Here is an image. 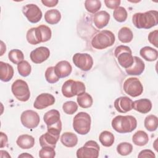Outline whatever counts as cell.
<instances>
[{"instance_id": "cell-3", "label": "cell", "mask_w": 158, "mask_h": 158, "mask_svg": "<svg viewBox=\"0 0 158 158\" xmlns=\"http://www.w3.org/2000/svg\"><path fill=\"white\" fill-rule=\"evenodd\" d=\"M115 41L114 34L109 30H101L94 35L91 43L96 49H104L114 44Z\"/></svg>"}, {"instance_id": "cell-44", "label": "cell", "mask_w": 158, "mask_h": 158, "mask_svg": "<svg viewBox=\"0 0 158 158\" xmlns=\"http://www.w3.org/2000/svg\"><path fill=\"white\" fill-rule=\"evenodd\" d=\"M138 157L139 158H144V157H150V158H155L156 155L150 149H144L139 152Z\"/></svg>"}, {"instance_id": "cell-19", "label": "cell", "mask_w": 158, "mask_h": 158, "mask_svg": "<svg viewBox=\"0 0 158 158\" xmlns=\"http://www.w3.org/2000/svg\"><path fill=\"white\" fill-rule=\"evenodd\" d=\"M54 71L59 78H65L71 73L72 67L68 61L61 60L57 62L54 67Z\"/></svg>"}, {"instance_id": "cell-43", "label": "cell", "mask_w": 158, "mask_h": 158, "mask_svg": "<svg viewBox=\"0 0 158 158\" xmlns=\"http://www.w3.org/2000/svg\"><path fill=\"white\" fill-rule=\"evenodd\" d=\"M104 2L106 7L111 9H115L116 8L119 7V5L121 2L120 0H105Z\"/></svg>"}, {"instance_id": "cell-36", "label": "cell", "mask_w": 158, "mask_h": 158, "mask_svg": "<svg viewBox=\"0 0 158 158\" xmlns=\"http://www.w3.org/2000/svg\"><path fill=\"white\" fill-rule=\"evenodd\" d=\"M17 70L22 77L28 76L31 71V67L27 60H23L17 64Z\"/></svg>"}, {"instance_id": "cell-24", "label": "cell", "mask_w": 158, "mask_h": 158, "mask_svg": "<svg viewBox=\"0 0 158 158\" xmlns=\"http://www.w3.org/2000/svg\"><path fill=\"white\" fill-rule=\"evenodd\" d=\"M16 143L22 149H30L35 145V138L27 134L22 135L17 138Z\"/></svg>"}, {"instance_id": "cell-1", "label": "cell", "mask_w": 158, "mask_h": 158, "mask_svg": "<svg viewBox=\"0 0 158 158\" xmlns=\"http://www.w3.org/2000/svg\"><path fill=\"white\" fill-rule=\"evenodd\" d=\"M132 22L137 28H151L158 23V12L157 10H149L144 13H135L132 17Z\"/></svg>"}, {"instance_id": "cell-38", "label": "cell", "mask_w": 158, "mask_h": 158, "mask_svg": "<svg viewBox=\"0 0 158 158\" xmlns=\"http://www.w3.org/2000/svg\"><path fill=\"white\" fill-rule=\"evenodd\" d=\"M45 78L49 83H55L57 82L59 78L57 76L54 71V67H49L45 71Z\"/></svg>"}, {"instance_id": "cell-17", "label": "cell", "mask_w": 158, "mask_h": 158, "mask_svg": "<svg viewBox=\"0 0 158 158\" xmlns=\"http://www.w3.org/2000/svg\"><path fill=\"white\" fill-rule=\"evenodd\" d=\"M59 135H60L47 131L44 134L42 135L39 138L40 146L41 147H49L55 148L56 143L59 139Z\"/></svg>"}, {"instance_id": "cell-8", "label": "cell", "mask_w": 158, "mask_h": 158, "mask_svg": "<svg viewBox=\"0 0 158 158\" xmlns=\"http://www.w3.org/2000/svg\"><path fill=\"white\" fill-rule=\"evenodd\" d=\"M11 91L15 98L22 102L27 101L30 97V91L27 83L19 79L13 82L11 86Z\"/></svg>"}, {"instance_id": "cell-45", "label": "cell", "mask_w": 158, "mask_h": 158, "mask_svg": "<svg viewBox=\"0 0 158 158\" xmlns=\"http://www.w3.org/2000/svg\"><path fill=\"white\" fill-rule=\"evenodd\" d=\"M57 0H42L41 2L44 4V6L48 7H52L56 6L58 3Z\"/></svg>"}, {"instance_id": "cell-32", "label": "cell", "mask_w": 158, "mask_h": 158, "mask_svg": "<svg viewBox=\"0 0 158 158\" xmlns=\"http://www.w3.org/2000/svg\"><path fill=\"white\" fill-rule=\"evenodd\" d=\"M144 125L145 128L149 131H156L158 126V118L157 116L151 114L146 117Z\"/></svg>"}, {"instance_id": "cell-41", "label": "cell", "mask_w": 158, "mask_h": 158, "mask_svg": "<svg viewBox=\"0 0 158 158\" xmlns=\"http://www.w3.org/2000/svg\"><path fill=\"white\" fill-rule=\"evenodd\" d=\"M35 27L31 28L30 29H29L27 32V35H26V38L27 41L33 45H35L37 44H39L36 38V35H35Z\"/></svg>"}, {"instance_id": "cell-34", "label": "cell", "mask_w": 158, "mask_h": 158, "mask_svg": "<svg viewBox=\"0 0 158 158\" xmlns=\"http://www.w3.org/2000/svg\"><path fill=\"white\" fill-rule=\"evenodd\" d=\"M8 57L12 63L15 64H19L20 62L23 60L24 55L22 51L17 49H14L9 51L8 54Z\"/></svg>"}, {"instance_id": "cell-5", "label": "cell", "mask_w": 158, "mask_h": 158, "mask_svg": "<svg viewBox=\"0 0 158 158\" xmlns=\"http://www.w3.org/2000/svg\"><path fill=\"white\" fill-rule=\"evenodd\" d=\"M91 123L90 115L86 112H80L75 115L73 119V128L77 133L86 135L90 131Z\"/></svg>"}, {"instance_id": "cell-30", "label": "cell", "mask_w": 158, "mask_h": 158, "mask_svg": "<svg viewBox=\"0 0 158 158\" xmlns=\"http://www.w3.org/2000/svg\"><path fill=\"white\" fill-rule=\"evenodd\" d=\"M133 38V34L130 28L123 27L120 29L118 32V38L120 41L123 43L131 42Z\"/></svg>"}, {"instance_id": "cell-2", "label": "cell", "mask_w": 158, "mask_h": 158, "mask_svg": "<svg viewBox=\"0 0 158 158\" xmlns=\"http://www.w3.org/2000/svg\"><path fill=\"white\" fill-rule=\"evenodd\" d=\"M111 125L117 132L127 133L136 128L137 120L132 115H117L112 120Z\"/></svg>"}, {"instance_id": "cell-12", "label": "cell", "mask_w": 158, "mask_h": 158, "mask_svg": "<svg viewBox=\"0 0 158 158\" xmlns=\"http://www.w3.org/2000/svg\"><path fill=\"white\" fill-rule=\"evenodd\" d=\"M72 60L76 67L83 71H88L93 65L92 57L87 53H76L73 56Z\"/></svg>"}, {"instance_id": "cell-46", "label": "cell", "mask_w": 158, "mask_h": 158, "mask_svg": "<svg viewBox=\"0 0 158 158\" xmlns=\"http://www.w3.org/2000/svg\"><path fill=\"white\" fill-rule=\"evenodd\" d=\"M0 138H1V146H0V148H2L3 147H5V146H7L8 139H7V135L5 133H4L3 132H2V131L0 133Z\"/></svg>"}, {"instance_id": "cell-13", "label": "cell", "mask_w": 158, "mask_h": 158, "mask_svg": "<svg viewBox=\"0 0 158 158\" xmlns=\"http://www.w3.org/2000/svg\"><path fill=\"white\" fill-rule=\"evenodd\" d=\"M22 12L28 20L33 23L40 21L43 16L41 9L35 4H28L23 6Z\"/></svg>"}, {"instance_id": "cell-47", "label": "cell", "mask_w": 158, "mask_h": 158, "mask_svg": "<svg viewBox=\"0 0 158 158\" xmlns=\"http://www.w3.org/2000/svg\"><path fill=\"white\" fill-rule=\"evenodd\" d=\"M33 157V156H31V155H30V154H28L27 153H23L22 154H21V155H20L19 156V157Z\"/></svg>"}, {"instance_id": "cell-6", "label": "cell", "mask_w": 158, "mask_h": 158, "mask_svg": "<svg viewBox=\"0 0 158 158\" xmlns=\"http://www.w3.org/2000/svg\"><path fill=\"white\" fill-rule=\"evenodd\" d=\"M115 57L117 59L118 64L122 67L128 69L133 63V56L130 47L124 45L117 46L114 51Z\"/></svg>"}, {"instance_id": "cell-11", "label": "cell", "mask_w": 158, "mask_h": 158, "mask_svg": "<svg viewBox=\"0 0 158 158\" xmlns=\"http://www.w3.org/2000/svg\"><path fill=\"white\" fill-rule=\"evenodd\" d=\"M20 121L25 127L33 129L38 127L40 122V118L36 112L33 110H27L22 113Z\"/></svg>"}, {"instance_id": "cell-23", "label": "cell", "mask_w": 158, "mask_h": 158, "mask_svg": "<svg viewBox=\"0 0 158 158\" xmlns=\"http://www.w3.org/2000/svg\"><path fill=\"white\" fill-rule=\"evenodd\" d=\"M14 73V70L11 65L8 63L0 62V78L1 80L4 82L10 81Z\"/></svg>"}, {"instance_id": "cell-18", "label": "cell", "mask_w": 158, "mask_h": 158, "mask_svg": "<svg viewBox=\"0 0 158 158\" xmlns=\"http://www.w3.org/2000/svg\"><path fill=\"white\" fill-rule=\"evenodd\" d=\"M35 33L38 43H44L49 41L52 35L51 30L45 25H40L35 27Z\"/></svg>"}, {"instance_id": "cell-21", "label": "cell", "mask_w": 158, "mask_h": 158, "mask_svg": "<svg viewBox=\"0 0 158 158\" xmlns=\"http://www.w3.org/2000/svg\"><path fill=\"white\" fill-rule=\"evenodd\" d=\"M109 20L110 14L105 10H101L96 12L94 15L93 17V22L94 25L98 29H101L105 27L108 24Z\"/></svg>"}, {"instance_id": "cell-37", "label": "cell", "mask_w": 158, "mask_h": 158, "mask_svg": "<svg viewBox=\"0 0 158 158\" xmlns=\"http://www.w3.org/2000/svg\"><path fill=\"white\" fill-rule=\"evenodd\" d=\"M133 151V146L130 143L122 142L117 146V151L121 156H127Z\"/></svg>"}, {"instance_id": "cell-14", "label": "cell", "mask_w": 158, "mask_h": 158, "mask_svg": "<svg viewBox=\"0 0 158 158\" xmlns=\"http://www.w3.org/2000/svg\"><path fill=\"white\" fill-rule=\"evenodd\" d=\"M55 102V98L49 93H41L38 95L34 102L33 107L36 109H43L52 106Z\"/></svg>"}, {"instance_id": "cell-7", "label": "cell", "mask_w": 158, "mask_h": 158, "mask_svg": "<svg viewBox=\"0 0 158 158\" xmlns=\"http://www.w3.org/2000/svg\"><path fill=\"white\" fill-rule=\"evenodd\" d=\"M85 85L83 82L68 80L62 86V93L66 98H72L85 92Z\"/></svg>"}, {"instance_id": "cell-29", "label": "cell", "mask_w": 158, "mask_h": 158, "mask_svg": "<svg viewBox=\"0 0 158 158\" xmlns=\"http://www.w3.org/2000/svg\"><path fill=\"white\" fill-rule=\"evenodd\" d=\"M77 102L80 107L86 109L90 107L93 104V98L88 93L84 92L77 96Z\"/></svg>"}, {"instance_id": "cell-27", "label": "cell", "mask_w": 158, "mask_h": 158, "mask_svg": "<svg viewBox=\"0 0 158 158\" xmlns=\"http://www.w3.org/2000/svg\"><path fill=\"white\" fill-rule=\"evenodd\" d=\"M61 19V14L57 9H50L46 12L44 14V20L51 25L57 24Z\"/></svg>"}, {"instance_id": "cell-26", "label": "cell", "mask_w": 158, "mask_h": 158, "mask_svg": "<svg viewBox=\"0 0 158 158\" xmlns=\"http://www.w3.org/2000/svg\"><path fill=\"white\" fill-rule=\"evenodd\" d=\"M140 56L146 61L152 62L157 60L158 57L157 50L149 46H144L139 51Z\"/></svg>"}, {"instance_id": "cell-4", "label": "cell", "mask_w": 158, "mask_h": 158, "mask_svg": "<svg viewBox=\"0 0 158 158\" xmlns=\"http://www.w3.org/2000/svg\"><path fill=\"white\" fill-rule=\"evenodd\" d=\"M43 120L47 125L48 131L60 135L62 130V122L60 119V113L57 110L51 109L46 112Z\"/></svg>"}, {"instance_id": "cell-33", "label": "cell", "mask_w": 158, "mask_h": 158, "mask_svg": "<svg viewBox=\"0 0 158 158\" xmlns=\"http://www.w3.org/2000/svg\"><path fill=\"white\" fill-rule=\"evenodd\" d=\"M85 7L88 12L96 14L101 7V2L99 0H86Z\"/></svg>"}, {"instance_id": "cell-15", "label": "cell", "mask_w": 158, "mask_h": 158, "mask_svg": "<svg viewBox=\"0 0 158 158\" xmlns=\"http://www.w3.org/2000/svg\"><path fill=\"white\" fill-rule=\"evenodd\" d=\"M50 56L49 49L44 46H40L30 52L31 60L35 64H41L48 59Z\"/></svg>"}, {"instance_id": "cell-10", "label": "cell", "mask_w": 158, "mask_h": 158, "mask_svg": "<svg viewBox=\"0 0 158 158\" xmlns=\"http://www.w3.org/2000/svg\"><path fill=\"white\" fill-rule=\"evenodd\" d=\"M123 88L125 93L131 97H137L143 91V86L141 81L136 77L127 78L123 83Z\"/></svg>"}, {"instance_id": "cell-40", "label": "cell", "mask_w": 158, "mask_h": 158, "mask_svg": "<svg viewBox=\"0 0 158 158\" xmlns=\"http://www.w3.org/2000/svg\"><path fill=\"white\" fill-rule=\"evenodd\" d=\"M56 156L54 148L42 147L39 151V157L41 158H53Z\"/></svg>"}, {"instance_id": "cell-42", "label": "cell", "mask_w": 158, "mask_h": 158, "mask_svg": "<svg viewBox=\"0 0 158 158\" xmlns=\"http://www.w3.org/2000/svg\"><path fill=\"white\" fill-rule=\"evenodd\" d=\"M157 35H158L157 30H156L154 31L150 32L148 35L149 41L156 48H157Z\"/></svg>"}, {"instance_id": "cell-20", "label": "cell", "mask_w": 158, "mask_h": 158, "mask_svg": "<svg viewBox=\"0 0 158 158\" xmlns=\"http://www.w3.org/2000/svg\"><path fill=\"white\" fill-rule=\"evenodd\" d=\"M133 60L132 65L130 67L126 69L125 71L127 73L130 75H139L143 72L145 68V64L142 59L137 56H134Z\"/></svg>"}, {"instance_id": "cell-16", "label": "cell", "mask_w": 158, "mask_h": 158, "mask_svg": "<svg viewBox=\"0 0 158 158\" xmlns=\"http://www.w3.org/2000/svg\"><path fill=\"white\" fill-rule=\"evenodd\" d=\"M133 101L127 96L117 98L114 103V107L120 113H126L133 109Z\"/></svg>"}, {"instance_id": "cell-31", "label": "cell", "mask_w": 158, "mask_h": 158, "mask_svg": "<svg viewBox=\"0 0 158 158\" xmlns=\"http://www.w3.org/2000/svg\"><path fill=\"white\" fill-rule=\"evenodd\" d=\"M99 140L101 144L105 147L111 146L115 140L114 135L109 131H102L99 136Z\"/></svg>"}, {"instance_id": "cell-9", "label": "cell", "mask_w": 158, "mask_h": 158, "mask_svg": "<svg viewBox=\"0 0 158 158\" xmlns=\"http://www.w3.org/2000/svg\"><path fill=\"white\" fill-rule=\"evenodd\" d=\"M100 148L96 141L89 140L77 151L78 158H97L99 156Z\"/></svg>"}, {"instance_id": "cell-39", "label": "cell", "mask_w": 158, "mask_h": 158, "mask_svg": "<svg viewBox=\"0 0 158 158\" xmlns=\"http://www.w3.org/2000/svg\"><path fill=\"white\" fill-rule=\"evenodd\" d=\"M62 109L65 114L69 115H72L77 110L78 105L74 101H67L63 104Z\"/></svg>"}, {"instance_id": "cell-22", "label": "cell", "mask_w": 158, "mask_h": 158, "mask_svg": "<svg viewBox=\"0 0 158 158\" xmlns=\"http://www.w3.org/2000/svg\"><path fill=\"white\" fill-rule=\"evenodd\" d=\"M133 109L141 114H147L152 109V102L146 98L136 100L133 102Z\"/></svg>"}, {"instance_id": "cell-25", "label": "cell", "mask_w": 158, "mask_h": 158, "mask_svg": "<svg viewBox=\"0 0 158 158\" xmlns=\"http://www.w3.org/2000/svg\"><path fill=\"white\" fill-rule=\"evenodd\" d=\"M60 142L65 147L73 148L78 143L77 136L72 132H65L60 136Z\"/></svg>"}, {"instance_id": "cell-35", "label": "cell", "mask_w": 158, "mask_h": 158, "mask_svg": "<svg viewBox=\"0 0 158 158\" xmlns=\"http://www.w3.org/2000/svg\"><path fill=\"white\" fill-rule=\"evenodd\" d=\"M127 11L123 7H118L113 12V17L114 19L118 22H123L127 19Z\"/></svg>"}, {"instance_id": "cell-28", "label": "cell", "mask_w": 158, "mask_h": 158, "mask_svg": "<svg viewBox=\"0 0 158 158\" xmlns=\"http://www.w3.org/2000/svg\"><path fill=\"white\" fill-rule=\"evenodd\" d=\"M132 141L136 146H143L149 141L148 135L143 130H138L133 135Z\"/></svg>"}]
</instances>
